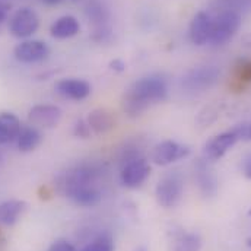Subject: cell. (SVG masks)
<instances>
[{"mask_svg":"<svg viewBox=\"0 0 251 251\" xmlns=\"http://www.w3.org/2000/svg\"><path fill=\"white\" fill-rule=\"evenodd\" d=\"M22 128L21 120L13 113H0V145L12 143L18 139Z\"/></svg>","mask_w":251,"mask_h":251,"instance_id":"obj_16","label":"cell"},{"mask_svg":"<svg viewBox=\"0 0 251 251\" xmlns=\"http://www.w3.org/2000/svg\"><path fill=\"white\" fill-rule=\"evenodd\" d=\"M149 176H151V165L143 156L127 161L122 165L120 178L123 186L127 188L140 187L148 180Z\"/></svg>","mask_w":251,"mask_h":251,"instance_id":"obj_7","label":"cell"},{"mask_svg":"<svg viewBox=\"0 0 251 251\" xmlns=\"http://www.w3.org/2000/svg\"><path fill=\"white\" fill-rule=\"evenodd\" d=\"M9 10H10V6H9L7 3L0 1V29H1V25L7 21Z\"/></svg>","mask_w":251,"mask_h":251,"instance_id":"obj_25","label":"cell"},{"mask_svg":"<svg viewBox=\"0 0 251 251\" xmlns=\"http://www.w3.org/2000/svg\"><path fill=\"white\" fill-rule=\"evenodd\" d=\"M243 173H244V176H246L247 178H250L251 180V155L244 159V164H243Z\"/></svg>","mask_w":251,"mask_h":251,"instance_id":"obj_27","label":"cell"},{"mask_svg":"<svg viewBox=\"0 0 251 251\" xmlns=\"http://www.w3.org/2000/svg\"><path fill=\"white\" fill-rule=\"evenodd\" d=\"M234 130L237 131L240 140H247L251 142V123H241V125H237L234 127Z\"/></svg>","mask_w":251,"mask_h":251,"instance_id":"obj_23","label":"cell"},{"mask_svg":"<svg viewBox=\"0 0 251 251\" xmlns=\"http://www.w3.org/2000/svg\"><path fill=\"white\" fill-rule=\"evenodd\" d=\"M241 16L235 10H224L212 22V34L209 43L212 46H224L226 44L240 29Z\"/></svg>","mask_w":251,"mask_h":251,"instance_id":"obj_3","label":"cell"},{"mask_svg":"<svg viewBox=\"0 0 251 251\" xmlns=\"http://www.w3.org/2000/svg\"><path fill=\"white\" fill-rule=\"evenodd\" d=\"M183 190H184V183L178 173H171L165 176L162 180H159L155 190L158 204L165 209L177 206L178 201L181 200Z\"/></svg>","mask_w":251,"mask_h":251,"instance_id":"obj_4","label":"cell"},{"mask_svg":"<svg viewBox=\"0 0 251 251\" xmlns=\"http://www.w3.org/2000/svg\"><path fill=\"white\" fill-rule=\"evenodd\" d=\"M190 155V148L174 140H164L158 143L152 151V161L156 165L167 167Z\"/></svg>","mask_w":251,"mask_h":251,"instance_id":"obj_8","label":"cell"},{"mask_svg":"<svg viewBox=\"0 0 251 251\" xmlns=\"http://www.w3.org/2000/svg\"><path fill=\"white\" fill-rule=\"evenodd\" d=\"M86 120L91 126L92 131L97 134H105L111 131L113 128H116V125H117L114 114L108 111L107 108H97L91 111Z\"/></svg>","mask_w":251,"mask_h":251,"instance_id":"obj_15","label":"cell"},{"mask_svg":"<svg viewBox=\"0 0 251 251\" xmlns=\"http://www.w3.org/2000/svg\"><path fill=\"white\" fill-rule=\"evenodd\" d=\"M73 134L76 137H80V139H89L91 134H92V128L88 123V120L79 119L73 126Z\"/></svg>","mask_w":251,"mask_h":251,"instance_id":"obj_22","label":"cell"},{"mask_svg":"<svg viewBox=\"0 0 251 251\" xmlns=\"http://www.w3.org/2000/svg\"><path fill=\"white\" fill-rule=\"evenodd\" d=\"M56 89L62 97L72 100V101L86 100L92 92L91 85L86 80L77 79V77H67V79L59 80L56 83Z\"/></svg>","mask_w":251,"mask_h":251,"instance_id":"obj_13","label":"cell"},{"mask_svg":"<svg viewBox=\"0 0 251 251\" xmlns=\"http://www.w3.org/2000/svg\"><path fill=\"white\" fill-rule=\"evenodd\" d=\"M50 54V49L44 41L40 40H26L18 44L13 50V56L18 62L31 64L46 60Z\"/></svg>","mask_w":251,"mask_h":251,"instance_id":"obj_10","label":"cell"},{"mask_svg":"<svg viewBox=\"0 0 251 251\" xmlns=\"http://www.w3.org/2000/svg\"><path fill=\"white\" fill-rule=\"evenodd\" d=\"M168 95L167 80L162 76L151 75L136 80L122 98V110L127 117L142 116L152 104L164 101Z\"/></svg>","mask_w":251,"mask_h":251,"instance_id":"obj_2","label":"cell"},{"mask_svg":"<svg viewBox=\"0 0 251 251\" xmlns=\"http://www.w3.org/2000/svg\"><path fill=\"white\" fill-rule=\"evenodd\" d=\"M46 4H59L60 1H63V0H43Z\"/></svg>","mask_w":251,"mask_h":251,"instance_id":"obj_28","label":"cell"},{"mask_svg":"<svg viewBox=\"0 0 251 251\" xmlns=\"http://www.w3.org/2000/svg\"><path fill=\"white\" fill-rule=\"evenodd\" d=\"M82 251H116L114 240L110 234H101L86 244Z\"/></svg>","mask_w":251,"mask_h":251,"instance_id":"obj_21","label":"cell"},{"mask_svg":"<svg viewBox=\"0 0 251 251\" xmlns=\"http://www.w3.org/2000/svg\"><path fill=\"white\" fill-rule=\"evenodd\" d=\"M63 111L60 107L53 104H38L34 105L28 113V122L34 127L53 128L62 122Z\"/></svg>","mask_w":251,"mask_h":251,"instance_id":"obj_9","label":"cell"},{"mask_svg":"<svg viewBox=\"0 0 251 251\" xmlns=\"http://www.w3.org/2000/svg\"><path fill=\"white\" fill-rule=\"evenodd\" d=\"M98 176L100 171L97 168L91 165H80L63 174L59 188L77 206L92 207L102 199V193L97 184Z\"/></svg>","mask_w":251,"mask_h":251,"instance_id":"obj_1","label":"cell"},{"mask_svg":"<svg viewBox=\"0 0 251 251\" xmlns=\"http://www.w3.org/2000/svg\"><path fill=\"white\" fill-rule=\"evenodd\" d=\"M221 76V72L216 66H200L188 70L183 76L181 85L190 92H203L212 88Z\"/></svg>","mask_w":251,"mask_h":251,"instance_id":"obj_5","label":"cell"},{"mask_svg":"<svg viewBox=\"0 0 251 251\" xmlns=\"http://www.w3.org/2000/svg\"><path fill=\"white\" fill-rule=\"evenodd\" d=\"M134 251H148V249L146 247H137Z\"/></svg>","mask_w":251,"mask_h":251,"instance_id":"obj_29","label":"cell"},{"mask_svg":"<svg viewBox=\"0 0 251 251\" xmlns=\"http://www.w3.org/2000/svg\"><path fill=\"white\" fill-rule=\"evenodd\" d=\"M49 251H77L75 249L73 244H70L69 241L66 240H59L56 243L51 244V247L49 249Z\"/></svg>","mask_w":251,"mask_h":251,"instance_id":"obj_24","label":"cell"},{"mask_svg":"<svg viewBox=\"0 0 251 251\" xmlns=\"http://www.w3.org/2000/svg\"><path fill=\"white\" fill-rule=\"evenodd\" d=\"M80 31V24L79 21L72 16V15H64L62 18H59L50 28V34L51 37L57 38V40H67L72 38L75 35H77Z\"/></svg>","mask_w":251,"mask_h":251,"instance_id":"obj_17","label":"cell"},{"mask_svg":"<svg viewBox=\"0 0 251 251\" xmlns=\"http://www.w3.org/2000/svg\"><path fill=\"white\" fill-rule=\"evenodd\" d=\"M16 143H18V149L21 152H32L41 143V133L34 126H25L21 128Z\"/></svg>","mask_w":251,"mask_h":251,"instance_id":"obj_19","label":"cell"},{"mask_svg":"<svg viewBox=\"0 0 251 251\" xmlns=\"http://www.w3.org/2000/svg\"><path fill=\"white\" fill-rule=\"evenodd\" d=\"M194 178L197 181V186L200 188V191L203 193V196L212 197V196L216 194L218 181H216V177H215L213 171L206 164V161L200 159V161L196 162V165H194Z\"/></svg>","mask_w":251,"mask_h":251,"instance_id":"obj_14","label":"cell"},{"mask_svg":"<svg viewBox=\"0 0 251 251\" xmlns=\"http://www.w3.org/2000/svg\"><path fill=\"white\" fill-rule=\"evenodd\" d=\"M201 250V238L197 234H180L177 235L168 251H200Z\"/></svg>","mask_w":251,"mask_h":251,"instance_id":"obj_20","label":"cell"},{"mask_svg":"<svg viewBox=\"0 0 251 251\" xmlns=\"http://www.w3.org/2000/svg\"><path fill=\"white\" fill-rule=\"evenodd\" d=\"M213 18L207 12H197L190 22V40L196 46H204L210 40Z\"/></svg>","mask_w":251,"mask_h":251,"instance_id":"obj_12","label":"cell"},{"mask_svg":"<svg viewBox=\"0 0 251 251\" xmlns=\"http://www.w3.org/2000/svg\"><path fill=\"white\" fill-rule=\"evenodd\" d=\"M240 140L237 131L228 130L224 131L221 134H216L215 137H212L206 145H204V158L206 161H218L221 159L237 142Z\"/></svg>","mask_w":251,"mask_h":251,"instance_id":"obj_11","label":"cell"},{"mask_svg":"<svg viewBox=\"0 0 251 251\" xmlns=\"http://www.w3.org/2000/svg\"><path fill=\"white\" fill-rule=\"evenodd\" d=\"M110 69L117 72V73H122V72L126 70V63L123 60H120V59H116V60L110 63Z\"/></svg>","mask_w":251,"mask_h":251,"instance_id":"obj_26","label":"cell"},{"mask_svg":"<svg viewBox=\"0 0 251 251\" xmlns=\"http://www.w3.org/2000/svg\"><path fill=\"white\" fill-rule=\"evenodd\" d=\"M28 203L24 200H7L0 203V224L13 225L26 210Z\"/></svg>","mask_w":251,"mask_h":251,"instance_id":"obj_18","label":"cell"},{"mask_svg":"<svg viewBox=\"0 0 251 251\" xmlns=\"http://www.w3.org/2000/svg\"><path fill=\"white\" fill-rule=\"evenodd\" d=\"M40 26V18L35 10L22 7L16 10L9 19V32L15 38H28L37 32Z\"/></svg>","mask_w":251,"mask_h":251,"instance_id":"obj_6","label":"cell"}]
</instances>
